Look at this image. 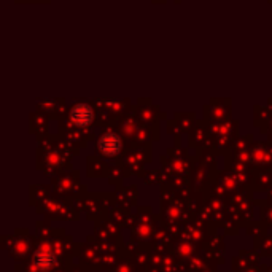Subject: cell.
Here are the masks:
<instances>
[{
  "label": "cell",
  "instance_id": "3",
  "mask_svg": "<svg viewBox=\"0 0 272 272\" xmlns=\"http://www.w3.org/2000/svg\"><path fill=\"white\" fill-rule=\"evenodd\" d=\"M33 264L38 270H48L53 264H54V256L47 252V250H42L35 255V259H33Z\"/></svg>",
  "mask_w": 272,
  "mask_h": 272
},
{
  "label": "cell",
  "instance_id": "2",
  "mask_svg": "<svg viewBox=\"0 0 272 272\" xmlns=\"http://www.w3.org/2000/svg\"><path fill=\"white\" fill-rule=\"evenodd\" d=\"M70 118L72 123L78 128H86L88 124L93 123L94 120V111L88 104H76L73 105L72 111H70Z\"/></svg>",
  "mask_w": 272,
  "mask_h": 272
},
{
  "label": "cell",
  "instance_id": "1",
  "mask_svg": "<svg viewBox=\"0 0 272 272\" xmlns=\"http://www.w3.org/2000/svg\"><path fill=\"white\" fill-rule=\"evenodd\" d=\"M97 146H99V151L104 156L113 158V156L120 154V151L123 148V140H121L120 135L115 134V132H105L99 139Z\"/></svg>",
  "mask_w": 272,
  "mask_h": 272
}]
</instances>
